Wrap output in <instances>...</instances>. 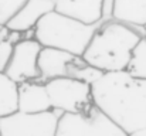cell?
<instances>
[{
    "label": "cell",
    "mask_w": 146,
    "mask_h": 136,
    "mask_svg": "<svg viewBox=\"0 0 146 136\" xmlns=\"http://www.w3.org/2000/svg\"><path fill=\"white\" fill-rule=\"evenodd\" d=\"M91 94L94 108L126 135L146 129V80L126 71L104 72Z\"/></svg>",
    "instance_id": "obj_1"
},
{
    "label": "cell",
    "mask_w": 146,
    "mask_h": 136,
    "mask_svg": "<svg viewBox=\"0 0 146 136\" xmlns=\"http://www.w3.org/2000/svg\"><path fill=\"white\" fill-rule=\"evenodd\" d=\"M142 38V31L115 20L101 21L82 60L101 72L125 71L135 45Z\"/></svg>",
    "instance_id": "obj_2"
},
{
    "label": "cell",
    "mask_w": 146,
    "mask_h": 136,
    "mask_svg": "<svg viewBox=\"0 0 146 136\" xmlns=\"http://www.w3.org/2000/svg\"><path fill=\"white\" fill-rule=\"evenodd\" d=\"M98 24H85L58 11L46 14L33 29V38L41 47L62 50L77 57H82Z\"/></svg>",
    "instance_id": "obj_3"
},
{
    "label": "cell",
    "mask_w": 146,
    "mask_h": 136,
    "mask_svg": "<svg viewBox=\"0 0 146 136\" xmlns=\"http://www.w3.org/2000/svg\"><path fill=\"white\" fill-rule=\"evenodd\" d=\"M46 84L51 109L61 115H80L87 113L94 108L91 85L70 78H55Z\"/></svg>",
    "instance_id": "obj_4"
},
{
    "label": "cell",
    "mask_w": 146,
    "mask_h": 136,
    "mask_svg": "<svg viewBox=\"0 0 146 136\" xmlns=\"http://www.w3.org/2000/svg\"><path fill=\"white\" fill-rule=\"evenodd\" d=\"M61 113L47 111L41 113L14 112L0 118V136H55Z\"/></svg>",
    "instance_id": "obj_5"
},
{
    "label": "cell",
    "mask_w": 146,
    "mask_h": 136,
    "mask_svg": "<svg viewBox=\"0 0 146 136\" xmlns=\"http://www.w3.org/2000/svg\"><path fill=\"white\" fill-rule=\"evenodd\" d=\"M55 136H129L98 109L87 113L61 115Z\"/></svg>",
    "instance_id": "obj_6"
},
{
    "label": "cell",
    "mask_w": 146,
    "mask_h": 136,
    "mask_svg": "<svg viewBox=\"0 0 146 136\" xmlns=\"http://www.w3.org/2000/svg\"><path fill=\"white\" fill-rule=\"evenodd\" d=\"M41 48L43 47L33 37H24L14 45L13 55L3 72L17 85L21 82L38 80L40 75L37 68V58Z\"/></svg>",
    "instance_id": "obj_7"
},
{
    "label": "cell",
    "mask_w": 146,
    "mask_h": 136,
    "mask_svg": "<svg viewBox=\"0 0 146 136\" xmlns=\"http://www.w3.org/2000/svg\"><path fill=\"white\" fill-rule=\"evenodd\" d=\"M57 0H26L17 13L9 20L6 27L19 33H31L36 24L51 11L55 10Z\"/></svg>",
    "instance_id": "obj_8"
},
{
    "label": "cell",
    "mask_w": 146,
    "mask_h": 136,
    "mask_svg": "<svg viewBox=\"0 0 146 136\" xmlns=\"http://www.w3.org/2000/svg\"><path fill=\"white\" fill-rule=\"evenodd\" d=\"M75 58L78 57L62 50L43 47L37 58V68L40 75L38 81L47 82L50 80L67 77L68 67Z\"/></svg>",
    "instance_id": "obj_9"
},
{
    "label": "cell",
    "mask_w": 146,
    "mask_h": 136,
    "mask_svg": "<svg viewBox=\"0 0 146 136\" xmlns=\"http://www.w3.org/2000/svg\"><path fill=\"white\" fill-rule=\"evenodd\" d=\"M17 111L23 113H41L51 111V103L46 90V84L38 80L19 84Z\"/></svg>",
    "instance_id": "obj_10"
},
{
    "label": "cell",
    "mask_w": 146,
    "mask_h": 136,
    "mask_svg": "<svg viewBox=\"0 0 146 136\" xmlns=\"http://www.w3.org/2000/svg\"><path fill=\"white\" fill-rule=\"evenodd\" d=\"M55 11L85 24L102 21V0H57Z\"/></svg>",
    "instance_id": "obj_11"
},
{
    "label": "cell",
    "mask_w": 146,
    "mask_h": 136,
    "mask_svg": "<svg viewBox=\"0 0 146 136\" xmlns=\"http://www.w3.org/2000/svg\"><path fill=\"white\" fill-rule=\"evenodd\" d=\"M112 20L143 31L146 27V0H113Z\"/></svg>",
    "instance_id": "obj_12"
},
{
    "label": "cell",
    "mask_w": 146,
    "mask_h": 136,
    "mask_svg": "<svg viewBox=\"0 0 146 136\" xmlns=\"http://www.w3.org/2000/svg\"><path fill=\"white\" fill-rule=\"evenodd\" d=\"M17 84L0 72V118L17 112Z\"/></svg>",
    "instance_id": "obj_13"
},
{
    "label": "cell",
    "mask_w": 146,
    "mask_h": 136,
    "mask_svg": "<svg viewBox=\"0 0 146 136\" xmlns=\"http://www.w3.org/2000/svg\"><path fill=\"white\" fill-rule=\"evenodd\" d=\"M24 37H33V31L23 34L19 31L9 30L6 26L0 27V72H3L6 70V67L13 55L14 45L20 40H23Z\"/></svg>",
    "instance_id": "obj_14"
},
{
    "label": "cell",
    "mask_w": 146,
    "mask_h": 136,
    "mask_svg": "<svg viewBox=\"0 0 146 136\" xmlns=\"http://www.w3.org/2000/svg\"><path fill=\"white\" fill-rule=\"evenodd\" d=\"M102 74L104 72H101L98 68L90 65L88 62H85L81 57L75 58L70 64L68 71H67V77L78 80V81H82V82H85L88 85H92L95 81H98L102 77Z\"/></svg>",
    "instance_id": "obj_15"
},
{
    "label": "cell",
    "mask_w": 146,
    "mask_h": 136,
    "mask_svg": "<svg viewBox=\"0 0 146 136\" xmlns=\"http://www.w3.org/2000/svg\"><path fill=\"white\" fill-rule=\"evenodd\" d=\"M125 71L135 78L146 80V40L143 37L135 45Z\"/></svg>",
    "instance_id": "obj_16"
},
{
    "label": "cell",
    "mask_w": 146,
    "mask_h": 136,
    "mask_svg": "<svg viewBox=\"0 0 146 136\" xmlns=\"http://www.w3.org/2000/svg\"><path fill=\"white\" fill-rule=\"evenodd\" d=\"M24 1L26 0H0V27L9 23Z\"/></svg>",
    "instance_id": "obj_17"
},
{
    "label": "cell",
    "mask_w": 146,
    "mask_h": 136,
    "mask_svg": "<svg viewBox=\"0 0 146 136\" xmlns=\"http://www.w3.org/2000/svg\"><path fill=\"white\" fill-rule=\"evenodd\" d=\"M113 0H102V21L112 19Z\"/></svg>",
    "instance_id": "obj_18"
},
{
    "label": "cell",
    "mask_w": 146,
    "mask_h": 136,
    "mask_svg": "<svg viewBox=\"0 0 146 136\" xmlns=\"http://www.w3.org/2000/svg\"><path fill=\"white\" fill-rule=\"evenodd\" d=\"M131 136H146V129L141 131V132H136V133H133V135H131Z\"/></svg>",
    "instance_id": "obj_19"
},
{
    "label": "cell",
    "mask_w": 146,
    "mask_h": 136,
    "mask_svg": "<svg viewBox=\"0 0 146 136\" xmlns=\"http://www.w3.org/2000/svg\"><path fill=\"white\" fill-rule=\"evenodd\" d=\"M142 37H143V38L146 40V27L143 29V31H142Z\"/></svg>",
    "instance_id": "obj_20"
}]
</instances>
